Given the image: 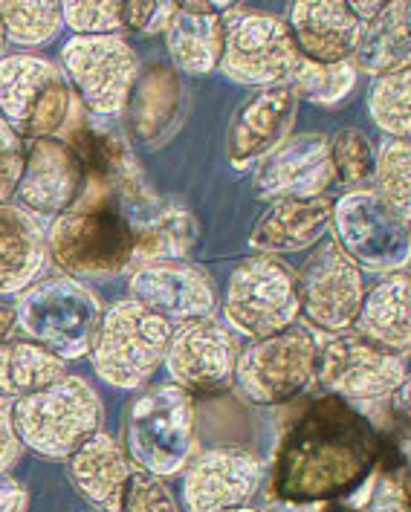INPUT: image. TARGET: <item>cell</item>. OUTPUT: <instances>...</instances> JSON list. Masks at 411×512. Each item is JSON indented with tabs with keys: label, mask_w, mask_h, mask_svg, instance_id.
<instances>
[{
	"label": "cell",
	"mask_w": 411,
	"mask_h": 512,
	"mask_svg": "<svg viewBox=\"0 0 411 512\" xmlns=\"http://www.w3.org/2000/svg\"><path fill=\"white\" fill-rule=\"evenodd\" d=\"M380 455V432L336 394L304 408L287 429L273 466V495L290 504L345 501L365 489Z\"/></svg>",
	"instance_id": "cell-1"
},
{
	"label": "cell",
	"mask_w": 411,
	"mask_h": 512,
	"mask_svg": "<svg viewBox=\"0 0 411 512\" xmlns=\"http://www.w3.org/2000/svg\"><path fill=\"white\" fill-rule=\"evenodd\" d=\"M105 405L82 377H61L55 385L12 403V423L21 446L53 460H67L96 432Z\"/></svg>",
	"instance_id": "cell-2"
},
{
	"label": "cell",
	"mask_w": 411,
	"mask_h": 512,
	"mask_svg": "<svg viewBox=\"0 0 411 512\" xmlns=\"http://www.w3.org/2000/svg\"><path fill=\"white\" fill-rule=\"evenodd\" d=\"M174 327L137 301H119L99 319L90 356L96 374L113 388L134 391L165 362Z\"/></svg>",
	"instance_id": "cell-3"
},
{
	"label": "cell",
	"mask_w": 411,
	"mask_h": 512,
	"mask_svg": "<svg viewBox=\"0 0 411 512\" xmlns=\"http://www.w3.org/2000/svg\"><path fill=\"white\" fill-rule=\"evenodd\" d=\"M131 463L157 478L183 472L194 458V403L177 385H160L137 397L125 417Z\"/></svg>",
	"instance_id": "cell-4"
},
{
	"label": "cell",
	"mask_w": 411,
	"mask_h": 512,
	"mask_svg": "<svg viewBox=\"0 0 411 512\" xmlns=\"http://www.w3.org/2000/svg\"><path fill=\"white\" fill-rule=\"evenodd\" d=\"M99 319V301L70 278L29 284L15 310V322L21 324L29 342L41 345L58 359H79L90 353Z\"/></svg>",
	"instance_id": "cell-5"
},
{
	"label": "cell",
	"mask_w": 411,
	"mask_h": 512,
	"mask_svg": "<svg viewBox=\"0 0 411 512\" xmlns=\"http://www.w3.org/2000/svg\"><path fill=\"white\" fill-rule=\"evenodd\" d=\"M47 246L55 264L70 275H113L134 258V226L116 200H102L58 217Z\"/></svg>",
	"instance_id": "cell-6"
},
{
	"label": "cell",
	"mask_w": 411,
	"mask_h": 512,
	"mask_svg": "<svg viewBox=\"0 0 411 512\" xmlns=\"http://www.w3.org/2000/svg\"><path fill=\"white\" fill-rule=\"evenodd\" d=\"M223 313L226 322L255 342L293 327L299 316L296 272L273 255L241 261L226 281Z\"/></svg>",
	"instance_id": "cell-7"
},
{
	"label": "cell",
	"mask_w": 411,
	"mask_h": 512,
	"mask_svg": "<svg viewBox=\"0 0 411 512\" xmlns=\"http://www.w3.org/2000/svg\"><path fill=\"white\" fill-rule=\"evenodd\" d=\"M70 116V87L64 73L38 55L0 58V119L18 136L47 139Z\"/></svg>",
	"instance_id": "cell-8"
},
{
	"label": "cell",
	"mask_w": 411,
	"mask_h": 512,
	"mask_svg": "<svg viewBox=\"0 0 411 512\" xmlns=\"http://www.w3.org/2000/svg\"><path fill=\"white\" fill-rule=\"evenodd\" d=\"M223 24L226 38L218 67L226 79L258 87L287 81L299 61V50L287 21L226 3Z\"/></svg>",
	"instance_id": "cell-9"
},
{
	"label": "cell",
	"mask_w": 411,
	"mask_h": 512,
	"mask_svg": "<svg viewBox=\"0 0 411 512\" xmlns=\"http://www.w3.org/2000/svg\"><path fill=\"white\" fill-rule=\"evenodd\" d=\"M316 353V339L307 330L287 327L238 353L232 382L249 403H290L316 379Z\"/></svg>",
	"instance_id": "cell-10"
},
{
	"label": "cell",
	"mask_w": 411,
	"mask_h": 512,
	"mask_svg": "<svg viewBox=\"0 0 411 512\" xmlns=\"http://www.w3.org/2000/svg\"><path fill=\"white\" fill-rule=\"evenodd\" d=\"M316 379L342 400L374 403L409 382L406 359L383 351L359 333H339L316 353Z\"/></svg>",
	"instance_id": "cell-11"
},
{
	"label": "cell",
	"mask_w": 411,
	"mask_h": 512,
	"mask_svg": "<svg viewBox=\"0 0 411 512\" xmlns=\"http://www.w3.org/2000/svg\"><path fill=\"white\" fill-rule=\"evenodd\" d=\"M61 64L96 116L122 113L139 76L137 53L122 35H76L64 44Z\"/></svg>",
	"instance_id": "cell-12"
},
{
	"label": "cell",
	"mask_w": 411,
	"mask_h": 512,
	"mask_svg": "<svg viewBox=\"0 0 411 512\" xmlns=\"http://www.w3.org/2000/svg\"><path fill=\"white\" fill-rule=\"evenodd\" d=\"M296 284L299 313H304L313 327L325 333H345L348 327H354L365 298V284L359 264L345 255L339 243H319L296 275Z\"/></svg>",
	"instance_id": "cell-13"
},
{
	"label": "cell",
	"mask_w": 411,
	"mask_h": 512,
	"mask_svg": "<svg viewBox=\"0 0 411 512\" xmlns=\"http://www.w3.org/2000/svg\"><path fill=\"white\" fill-rule=\"evenodd\" d=\"M336 238L354 264L371 270H400L409 261V223L397 217L374 191H351L333 206Z\"/></svg>",
	"instance_id": "cell-14"
},
{
	"label": "cell",
	"mask_w": 411,
	"mask_h": 512,
	"mask_svg": "<svg viewBox=\"0 0 411 512\" xmlns=\"http://www.w3.org/2000/svg\"><path fill=\"white\" fill-rule=\"evenodd\" d=\"M238 348L226 327L209 319H194L171 333L165 368L171 385L186 394H218L232 385Z\"/></svg>",
	"instance_id": "cell-15"
},
{
	"label": "cell",
	"mask_w": 411,
	"mask_h": 512,
	"mask_svg": "<svg viewBox=\"0 0 411 512\" xmlns=\"http://www.w3.org/2000/svg\"><path fill=\"white\" fill-rule=\"evenodd\" d=\"M261 486V460L247 449H212L186 466L183 504L189 512L247 507Z\"/></svg>",
	"instance_id": "cell-16"
},
{
	"label": "cell",
	"mask_w": 411,
	"mask_h": 512,
	"mask_svg": "<svg viewBox=\"0 0 411 512\" xmlns=\"http://www.w3.org/2000/svg\"><path fill=\"white\" fill-rule=\"evenodd\" d=\"M333 180L328 139L302 134L281 142L264 157L255 174V194L264 200H310L325 197Z\"/></svg>",
	"instance_id": "cell-17"
},
{
	"label": "cell",
	"mask_w": 411,
	"mask_h": 512,
	"mask_svg": "<svg viewBox=\"0 0 411 512\" xmlns=\"http://www.w3.org/2000/svg\"><path fill=\"white\" fill-rule=\"evenodd\" d=\"M84 191V168L64 139H32L18 197L35 215H67Z\"/></svg>",
	"instance_id": "cell-18"
},
{
	"label": "cell",
	"mask_w": 411,
	"mask_h": 512,
	"mask_svg": "<svg viewBox=\"0 0 411 512\" xmlns=\"http://www.w3.org/2000/svg\"><path fill=\"white\" fill-rule=\"evenodd\" d=\"M299 108V96L290 84H273L249 96L235 110L229 134H226V154L235 168H249L255 160H264L273 148L290 134Z\"/></svg>",
	"instance_id": "cell-19"
},
{
	"label": "cell",
	"mask_w": 411,
	"mask_h": 512,
	"mask_svg": "<svg viewBox=\"0 0 411 512\" xmlns=\"http://www.w3.org/2000/svg\"><path fill=\"white\" fill-rule=\"evenodd\" d=\"M131 301L148 307L151 313L163 316L165 322H194L206 319L215 310V290L209 278L197 267L163 261V264H145L134 272Z\"/></svg>",
	"instance_id": "cell-20"
},
{
	"label": "cell",
	"mask_w": 411,
	"mask_h": 512,
	"mask_svg": "<svg viewBox=\"0 0 411 512\" xmlns=\"http://www.w3.org/2000/svg\"><path fill=\"white\" fill-rule=\"evenodd\" d=\"M290 35L296 50L316 64L348 61L359 41L362 24L348 3L339 0H302L290 9Z\"/></svg>",
	"instance_id": "cell-21"
},
{
	"label": "cell",
	"mask_w": 411,
	"mask_h": 512,
	"mask_svg": "<svg viewBox=\"0 0 411 512\" xmlns=\"http://www.w3.org/2000/svg\"><path fill=\"white\" fill-rule=\"evenodd\" d=\"M186 110V90L180 76L168 64H151L145 73H139L128 105L125 119L131 134L145 145H163L168 136L177 131Z\"/></svg>",
	"instance_id": "cell-22"
},
{
	"label": "cell",
	"mask_w": 411,
	"mask_h": 512,
	"mask_svg": "<svg viewBox=\"0 0 411 512\" xmlns=\"http://www.w3.org/2000/svg\"><path fill=\"white\" fill-rule=\"evenodd\" d=\"M223 9L215 3H177V12L165 29V47L171 64L189 76H209L223 55Z\"/></svg>",
	"instance_id": "cell-23"
},
{
	"label": "cell",
	"mask_w": 411,
	"mask_h": 512,
	"mask_svg": "<svg viewBox=\"0 0 411 512\" xmlns=\"http://www.w3.org/2000/svg\"><path fill=\"white\" fill-rule=\"evenodd\" d=\"M330 220H333L330 197L273 200V206L258 217L249 243L261 255L299 252L322 241V235L330 229Z\"/></svg>",
	"instance_id": "cell-24"
},
{
	"label": "cell",
	"mask_w": 411,
	"mask_h": 512,
	"mask_svg": "<svg viewBox=\"0 0 411 512\" xmlns=\"http://www.w3.org/2000/svg\"><path fill=\"white\" fill-rule=\"evenodd\" d=\"M134 469L137 466L131 463L128 452L105 432L93 434L82 449L67 458L70 481L102 512H119L122 489Z\"/></svg>",
	"instance_id": "cell-25"
},
{
	"label": "cell",
	"mask_w": 411,
	"mask_h": 512,
	"mask_svg": "<svg viewBox=\"0 0 411 512\" xmlns=\"http://www.w3.org/2000/svg\"><path fill=\"white\" fill-rule=\"evenodd\" d=\"M409 272H394L362 298L357 316V333L377 348L406 356L411 345Z\"/></svg>",
	"instance_id": "cell-26"
},
{
	"label": "cell",
	"mask_w": 411,
	"mask_h": 512,
	"mask_svg": "<svg viewBox=\"0 0 411 512\" xmlns=\"http://www.w3.org/2000/svg\"><path fill=\"white\" fill-rule=\"evenodd\" d=\"M47 238L29 212L0 203V293H21L44 270Z\"/></svg>",
	"instance_id": "cell-27"
},
{
	"label": "cell",
	"mask_w": 411,
	"mask_h": 512,
	"mask_svg": "<svg viewBox=\"0 0 411 512\" xmlns=\"http://www.w3.org/2000/svg\"><path fill=\"white\" fill-rule=\"evenodd\" d=\"M354 70L371 76H388L409 67V3H385L377 18L362 24L354 47Z\"/></svg>",
	"instance_id": "cell-28"
},
{
	"label": "cell",
	"mask_w": 411,
	"mask_h": 512,
	"mask_svg": "<svg viewBox=\"0 0 411 512\" xmlns=\"http://www.w3.org/2000/svg\"><path fill=\"white\" fill-rule=\"evenodd\" d=\"M64 142L73 148L82 168L96 177V183H105V189H131V154L108 122L87 116Z\"/></svg>",
	"instance_id": "cell-29"
},
{
	"label": "cell",
	"mask_w": 411,
	"mask_h": 512,
	"mask_svg": "<svg viewBox=\"0 0 411 512\" xmlns=\"http://www.w3.org/2000/svg\"><path fill=\"white\" fill-rule=\"evenodd\" d=\"M67 377L64 359L35 342H6L0 348V400H24Z\"/></svg>",
	"instance_id": "cell-30"
},
{
	"label": "cell",
	"mask_w": 411,
	"mask_h": 512,
	"mask_svg": "<svg viewBox=\"0 0 411 512\" xmlns=\"http://www.w3.org/2000/svg\"><path fill=\"white\" fill-rule=\"evenodd\" d=\"M194 238V220L183 209H165L163 215L148 220L142 229H134V255L151 264H163V261H177L186 258V252L192 249Z\"/></svg>",
	"instance_id": "cell-31"
},
{
	"label": "cell",
	"mask_w": 411,
	"mask_h": 512,
	"mask_svg": "<svg viewBox=\"0 0 411 512\" xmlns=\"http://www.w3.org/2000/svg\"><path fill=\"white\" fill-rule=\"evenodd\" d=\"M61 6L41 0V3H3L0 0V32L6 41L21 47H38L47 44L61 29Z\"/></svg>",
	"instance_id": "cell-32"
},
{
	"label": "cell",
	"mask_w": 411,
	"mask_h": 512,
	"mask_svg": "<svg viewBox=\"0 0 411 512\" xmlns=\"http://www.w3.org/2000/svg\"><path fill=\"white\" fill-rule=\"evenodd\" d=\"M354 81H357V70L351 67V61L316 64L299 55L293 73L284 84H290L296 96H307L316 105H339L354 90Z\"/></svg>",
	"instance_id": "cell-33"
},
{
	"label": "cell",
	"mask_w": 411,
	"mask_h": 512,
	"mask_svg": "<svg viewBox=\"0 0 411 512\" xmlns=\"http://www.w3.org/2000/svg\"><path fill=\"white\" fill-rule=\"evenodd\" d=\"M368 108L377 122V128H383L391 139H409L411 128V73L397 70L380 76L371 87L368 96Z\"/></svg>",
	"instance_id": "cell-34"
},
{
	"label": "cell",
	"mask_w": 411,
	"mask_h": 512,
	"mask_svg": "<svg viewBox=\"0 0 411 512\" xmlns=\"http://www.w3.org/2000/svg\"><path fill=\"white\" fill-rule=\"evenodd\" d=\"M409 139H388L380 148V157L374 162V183H377V197L397 217H403L409 223Z\"/></svg>",
	"instance_id": "cell-35"
},
{
	"label": "cell",
	"mask_w": 411,
	"mask_h": 512,
	"mask_svg": "<svg viewBox=\"0 0 411 512\" xmlns=\"http://www.w3.org/2000/svg\"><path fill=\"white\" fill-rule=\"evenodd\" d=\"M330 165H333V177L348 186V189L365 191L368 183H374V145L371 139L362 134L359 128H342L339 134L328 139Z\"/></svg>",
	"instance_id": "cell-36"
},
{
	"label": "cell",
	"mask_w": 411,
	"mask_h": 512,
	"mask_svg": "<svg viewBox=\"0 0 411 512\" xmlns=\"http://www.w3.org/2000/svg\"><path fill=\"white\" fill-rule=\"evenodd\" d=\"M61 21L76 35H119L122 32V3H61Z\"/></svg>",
	"instance_id": "cell-37"
},
{
	"label": "cell",
	"mask_w": 411,
	"mask_h": 512,
	"mask_svg": "<svg viewBox=\"0 0 411 512\" xmlns=\"http://www.w3.org/2000/svg\"><path fill=\"white\" fill-rule=\"evenodd\" d=\"M119 512H180V507L163 478L134 469L122 489Z\"/></svg>",
	"instance_id": "cell-38"
},
{
	"label": "cell",
	"mask_w": 411,
	"mask_h": 512,
	"mask_svg": "<svg viewBox=\"0 0 411 512\" xmlns=\"http://www.w3.org/2000/svg\"><path fill=\"white\" fill-rule=\"evenodd\" d=\"M24 157H27V148L21 136L0 119V203H9V197L18 191L21 174H24Z\"/></svg>",
	"instance_id": "cell-39"
},
{
	"label": "cell",
	"mask_w": 411,
	"mask_h": 512,
	"mask_svg": "<svg viewBox=\"0 0 411 512\" xmlns=\"http://www.w3.org/2000/svg\"><path fill=\"white\" fill-rule=\"evenodd\" d=\"M365 512H409V492H406V472L391 475L380 481V489L374 495V504Z\"/></svg>",
	"instance_id": "cell-40"
},
{
	"label": "cell",
	"mask_w": 411,
	"mask_h": 512,
	"mask_svg": "<svg viewBox=\"0 0 411 512\" xmlns=\"http://www.w3.org/2000/svg\"><path fill=\"white\" fill-rule=\"evenodd\" d=\"M21 458V440L12 423V405L0 400V475Z\"/></svg>",
	"instance_id": "cell-41"
},
{
	"label": "cell",
	"mask_w": 411,
	"mask_h": 512,
	"mask_svg": "<svg viewBox=\"0 0 411 512\" xmlns=\"http://www.w3.org/2000/svg\"><path fill=\"white\" fill-rule=\"evenodd\" d=\"M29 492L12 478H0V512H27Z\"/></svg>",
	"instance_id": "cell-42"
},
{
	"label": "cell",
	"mask_w": 411,
	"mask_h": 512,
	"mask_svg": "<svg viewBox=\"0 0 411 512\" xmlns=\"http://www.w3.org/2000/svg\"><path fill=\"white\" fill-rule=\"evenodd\" d=\"M15 327H18V322H15V310L6 307V304H0V348L9 342V336L15 333Z\"/></svg>",
	"instance_id": "cell-43"
},
{
	"label": "cell",
	"mask_w": 411,
	"mask_h": 512,
	"mask_svg": "<svg viewBox=\"0 0 411 512\" xmlns=\"http://www.w3.org/2000/svg\"><path fill=\"white\" fill-rule=\"evenodd\" d=\"M316 512H365V510L351 507V504H345V501H322V504H316Z\"/></svg>",
	"instance_id": "cell-44"
},
{
	"label": "cell",
	"mask_w": 411,
	"mask_h": 512,
	"mask_svg": "<svg viewBox=\"0 0 411 512\" xmlns=\"http://www.w3.org/2000/svg\"><path fill=\"white\" fill-rule=\"evenodd\" d=\"M3 47H6V38H3V32H0V58H3Z\"/></svg>",
	"instance_id": "cell-45"
},
{
	"label": "cell",
	"mask_w": 411,
	"mask_h": 512,
	"mask_svg": "<svg viewBox=\"0 0 411 512\" xmlns=\"http://www.w3.org/2000/svg\"><path fill=\"white\" fill-rule=\"evenodd\" d=\"M229 512H255V510H249V507H241V510H229Z\"/></svg>",
	"instance_id": "cell-46"
},
{
	"label": "cell",
	"mask_w": 411,
	"mask_h": 512,
	"mask_svg": "<svg viewBox=\"0 0 411 512\" xmlns=\"http://www.w3.org/2000/svg\"><path fill=\"white\" fill-rule=\"evenodd\" d=\"M99 512H102V510H99Z\"/></svg>",
	"instance_id": "cell-47"
}]
</instances>
